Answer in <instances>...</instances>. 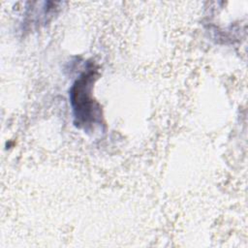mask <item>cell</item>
Listing matches in <instances>:
<instances>
[{
	"instance_id": "cell-1",
	"label": "cell",
	"mask_w": 248,
	"mask_h": 248,
	"mask_svg": "<svg viewBox=\"0 0 248 248\" xmlns=\"http://www.w3.org/2000/svg\"><path fill=\"white\" fill-rule=\"evenodd\" d=\"M94 72L89 71L84 73L74 84L71 90V100L75 111V117L78 119V124L86 125L95 122L96 111L94 102L90 97V89Z\"/></svg>"
}]
</instances>
